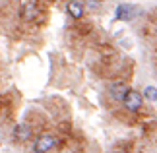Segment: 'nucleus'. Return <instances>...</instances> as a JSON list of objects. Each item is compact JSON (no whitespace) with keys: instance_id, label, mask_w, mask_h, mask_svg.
<instances>
[{"instance_id":"1","label":"nucleus","mask_w":157,"mask_h":153,"mask_svg":"<svg viewBox=\"0 0 157 153\" xmlns=\"http://www.w3.org/2000/svg\"><path fill=\"white\" fill-rule=\"evenodd\" d=\"M56 147V138L51 136V134H43L35 140V145H33V151L35 153H49Z\"/></svg>"},{"instance_id":"2","label":"nucleus","mask_w":157,"mask_h":153,"mask_svg":"<svg viewBox=\"0 0 157 153\" xmlns=\"http://www.w3.org/2000/svg\"><path fill=\"white\" fill-rule=\"evenodd\" d=\"M124 107L128 109L130 113H138L142 109V105H144V93H138V91H128V95L124 97Z\"/></svg>"},{"instance_id":"3","label":"nucleus","mask_w":157,"mask_h":153,"mask_svg":"<svg viewBox=\"0 0 157 153\" xmlns=\"http://www.w3.org/2000/svg\"><path fill=\"white\" fill-rule=\"evenodd\" d=\"M138 16V6L134 4H120L117 8V20L120 21H130Z\"/></svg>"},{"instance_id":"4","label":"nucleus","mask_w":157,"mask_h":153,"mask_svg":"<svg viewBox=\"0 0 157 153\" xmlns=\"http://www.w3.org/2000/svg\"><path fill=\"white\" fill-rule=\"evenodd\" d=\"M128 91H130V87L126 83H122V82H117V83H113L111 87H109V93H111V97L114 101H124V97L128 95Z\"/></svg>"},{"instance_id":"5","label":"nucleus","mask_w":157,"mask_h":153,"mask_svg":"<svg viewBox=\"0 0 157 153\" xmlns=\"http://www.w3.org/2000/svg\"><path fill=\"white\" fill-rule=\"evenodd\" d=\"M14 140L16 142H27V140H31V128H29V124H17L14 128Z\"/></svg>"},{"instance_id":"6","label":"nucleus","mask_w":157,"mask_h":153,"mask_svg":"<svg viewBox=\"0 0 157 153\" xmlns=\"http://www.w3.org/2000/svg\"><path fill=\"white\" fill-rule=\"evenodd\" d=\"M66 10H68V14L74 17V20H80V17L83 16V4L80 2V0H70L68 6H66Z\"/></svg>"},{"instance_id":"7","label":"nucleus","mask_w":157,"mask_h":153,"mask_svg":"<svg viewBox=\"0 0 157 153\" xmlns=\"http://www.w3.org/2000/svg\"><path fill=\"white\" fill-rule=\"evenodd\" d=\"M37 14H39V10H37V6H35L33 2L23 4V8H21V17L23 20H35Z\"/></svg>"},{"instance_id":"8","label":"nucleus","mask_w":157,"mask_h":153,"mask_svg":"<svg viewBox=\"0 0 157 153\" xmlns=\"http://www.w3.org/2000/svg\"><path fill=\"white\" fill-rule=\"evenodd\" d=\"M144 99H147V101H151V103H157V87L147 85V87L144 89Z\"/></svg>"},{"instance_id":"9","label":"nucleus","mask_w":157,"mask_h":153,"mask_svg":"<svg viewBox=\"0 0 157 153\" xmlns=\"http://www.w3.org/2000/svg\"><path fill=\"white\" fill-rule=\"evenodd\" d=\"M101 2H103V0H86V4H87V6H89L91 10L99 8V6H101Z\"/></svg>"}]
</instances>
